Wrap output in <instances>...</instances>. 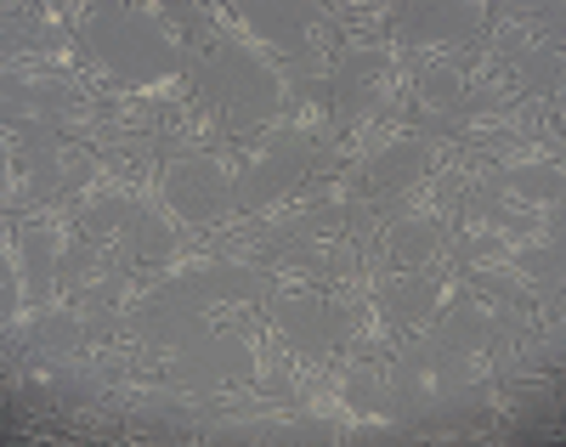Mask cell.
Listing matches in <instances>:
<instances>
[{"label":"cell","mask_w":566,"mask_h":447,"mask_svg":"<svg viewBox=\"0 0 566 447\" xmlns=\"http://www.w3.org/2000/svg\"><path fill=\"white\" fill-rule=\"evenodd\" d=\"M74 40L85 58V80L97 85L114 125L154 131L159 108L199 96L181 7H80Z\"/></svg>","instance_id":"cell-1"},{"label":"cell","mask_w":566,"mask_h":447,"mask_svg":"<svg viewBox=\"0 0 566 447\" xmlns=\"http://www.w3.org/2000/svg\"><path fill=\"white\" fill-rule=\"evenodd\" d=\"M187 18V58H193L199 96L221 114L227 136L244 142L261 131H283L295 114V74L261 45L227 34L205 18V7H181Z\"/></svg>","instance_id":"cell-2"},{"label":"cell","mask_w":566,"mask_h":447,"mask_svg":"<svg viewBox=\"0 0 566 447\" xmlns=\"http://www.w3.org/2000/svg\"><path fill=\"white\" fill-rule=\"evenodd\" d=\"M205 18L227 34L261 45L295 80H328L346 40L335 7H312V0H239V7H205Z\"/></svg>","instance_id":"cell-3"},{"label":"cell","mask_w":566,"mask_h":447,"mask_svg":"<svg viewBox=\"0 0 566 447\" xmlns=\"http://www.w3.org/2000/svg\"><path fill=\"white\" fill-rule=\"evenodd\" d=\"M261 329L295 368H328L357 340V283L317 289V283H283L261 301Z\"/></svg>","instance_id":"cell-4"},{"label":"cell","mask_w":566,"mask_h":447,"mask_svg":"<svg viewBox=\"0 0 566 447\" xmlns=\"http://www.w3.org/2000/svg\"><path fill=\"white\" fill-rule=\"evenodd\" d=\"M448 159H453V142L437 136V131H424V125H413V119H402V114L386 119V125H374L357 142L328 147V165L352 170V181H357L368 210L397 205L402 193H413L419 181H431Z\"/></svg>","instance_id":"cell-5"},{"label":"cell","mask_w":566,"mask_h":447,"mask_svg":"<svg viewBox=\"0 0 566 447\" xmlns=\"http://www.w3.org/2000/svg\"><path fill=\"white\" fill-rule=\"evenodd\" d=\"M154 205L187 238H232L244 227L232 147H170L154 170Z\"/></svg>","instance_id":"cell-6"},{"label":"cell","mask_w":566,"mask_h":447,"mask_svg":"<svg viewBox=\"0 0 566 447\" xmlns=\"http://www.w3.org/2000/svg\"><path fill=\"white\" fill-rule=\"evenodd\" d=\"M402 45L391 34L346 29L335 74H328V96H335V147L368 136L402 114Z\"/></svg>","instance_id":"cell-7"},{"label":"cell","mask_w":566,"mask_h":447,"mask_svg":"<svg viewBox=\"0 0 566 447\" xmlns=\"http://www.w3.org/2000/svg\"><path fill=\"white\" fill-rule=\"evenodd\" d=\"M453 165L476 187H488L493 198H504L510 210L560 227L566 165H560V142L555 136H527V142L493 147V154H453Z\"/></svg>","instance_id":"cell-8"},{"label":"cell","mask_w":566,"mask_h":447,"mask_svg":"<svg viewBox=\"0 0 566 447\" xmlns=\"http://www.w3.org/2000/svg\"><path fill=\"white\" fill-rule=\"evenodd\" d=\"M323 165H328V142H317V136H306L295 125L232 142V170H239V210H244V221H261V216L283 210Z\"/></svg>","instance_id":"cell-9"},{"label":"cell","mask_w":566,"mask_h":447,"mask_svg":"<svg viewBox=\"0 0 566 447\" xmlns=\"http://www.w3.org/2000/svg\"><path fill=\"white\" fill-rule=\"evenodd\" d=\"M476 91V52H424L402 63V119L448 136Z\"/></svg>","instance_id":"cell-10"},{"label":"cell","mask_w":566,"mask_h":447,"mask_svg":"<svg viewBox=\"0 0 566 447\" xmlns=\"http://www.w3.org/2000/svg\"><path fill=\"white\" fill-rule=\"evenodd\" d=\"M493 29L488 0H419V7H397L391 40L402 45V58L424 52H476Z\"/></svg>","instance_id":"cell-11"}]
</instances>
